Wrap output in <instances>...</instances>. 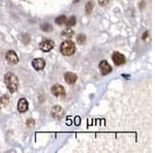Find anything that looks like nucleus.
<instances>
[{"instance_id": "nucleus-11", "label": "nucleus", "mask_w": 155, "mask_h": 153, "mask_svg": "<svg viewBox=\"0 0 155 153\" xmlns=\"http://www.w3.org/2000/svg\"><path fill=\"white\" fill-rule=\"evenodd\" d=\"M64 79L67 84H73V83H76V81H77L78 76L73 73H66L64 76Z\"/></svg>"}, {"instance_id": "nucleus-15", "label": "nucleus", "mask_w": 155, "mask_h": 153, "mask_svg": "<svg viewBox=\"0 0 155 153\" xmlns=\"http://www.w3.org/2000/svg\"><path fill=\"white\" fill-rule=\"evenodd\" d=\"M76 23H77V19H76V17H71L68 20L66 21V25L68 26V27H73V26L76 25Z\"/></svg>"}, {"instance_id": "nucleus-18", "label": "nucleus", "mask_w": 155, "mask_h": 153, "mask_svg": "<svg viewBox=\"0 0 155 153\" xmlns=\"http://www.w3.org/2000/svg\"><path fill=\"white\" fill-rule=\"evenodd\" d=\"M40 27H41L40 29L43 30V31H51L52 30V26L50 25V24H47V23L43 24V25H41Z\"/></svg>"}, {"instance_id": "nucleus-14", "label": "nucleus", "mask_w": 155, "mask_h": 153, "mask_svg": "<svg viewBox=\"0 0 155 153\" xmlns=\"http://www.w3.org/2000/svg\"><path fill=\"white\" fill-rule=\"evenodd\" d=\"M66 21H67V18L65 16H60L58 18H56L55 20V23L57 25H63V24H66Z\"/></svg>"}, {"instance_id": "nucleus-13", "label": "nucleus", "mask_w": 155, "mask_h": 153, "mask_svg": "<svg viewBox=\"0 0 155 153\" xmlns=\"http://www.w3.org/2000/svg\"><path fill=\"white\" fill-rule=\"evenodd\" d=\"M61 35H62L63 38H71L73 36V30L71 29V28H66V29H64L62 31V34H61Z\"/></svg>"}, {"instance_id": "nucleus-16", "label": "nucleus", "mask_w": 155, "mask_h": 153, "mask_svg": "<svg viewBox=\"0 0 155 153\" xmlns=\"http://www.w3.org/2000/svg\"><path fill=\"white\" fill-rule=\"evenodd\" d=\"M93 7H94V5H93V2L92 1H89L88 3L86 4V13L87 14H91V12L93 10Z\"/></svg>"}, {"instance_id": "nucleus-12", "label": "nucleus", "mask_w": 155, "mask_h": 153, "mask_svg": "<svg viewBox=\"0 0 155 153\" xmlns=\"http://www.w3.org/2000/svg\"><path fill=\"white\" fill-rule=\"evenodd\" d=\"M8 102H10V96H8L7 94L1 96V97H0V109H2L5 106H7Z\"/></svg>"}, {"instance_id": "nucleus-9", "label": "nucleus", "mask_w": 155, "mask_h": 153, "mask_svg": "<svg viewBox=\"0 0 155 153\" xmlns=\"http://www.w3.org/2000/svg\"><path fill=\"white\" fill-rule=\"evenodd\" d=\"M63 114H64V111H63V109L61 108V107L56 106L52 109V116H53L54 118H56V119H60L63 116Z\"/></svg>"}, {"instance_id": "nucleus-17", "label": "nucleus", "mask_w": 155, "mask_h": 153, "mask_svg": "<svg viewBox=\"0 0 155 153\" xmlns=\"http://www.w3.org/2000/svg\"><path fill=\"white\" fill-rule=\"evenodd\" d=\"M85 41H86V36L84 34H79L77 38V43L79 45H83V43H85Z\"/></svg>"}, {"instance_id": "nucleus-3", "label": "nucleus", "mask_w": 155, "mask_h": 153, "mask_svg": "<svg viewBox=\"0 0 155 153\" xmlns=\"http://www.w3.org/2000/svg\"><path fill=\"white\" fill-rule=\"evenodd\" d=\"M53 48H54V41L51 40V39H46V40H43V43H40V45H39V49L43 52H49L51 51Z\"/></svg>"}, {"instance_id": "nucleus-19", "label": "nucleus", "mask_w": 155, "mask_h": 153, "mask_svg": "<svg viewBox=\"0 0 155 153\" xmlns=\"http://www.w3.org/2000/svg\"><path fill=\"white\" fill-rule=\"evenodd\" d=\"M98 3H99V5L104 6L109 3V0H98Z\"/></svg>"}, {"instance_id": "nucleus-10", "label": "nucleus", "mask_w": 155, "mask_h": 153, "mask_svg": "<svg viewBox=\"0 0 155 153\" xmlns=\"http://www.w3.org/2000/svg\"><path fill=\"white\" fill-rule=\"evenodd\" d=\"M28 110V102L25 98H21L18 102V111L20 113H25Z\"/></svg>"}, {"instance_id": "nucleus-22", "label": "nucleus", "mask_w": 155, "mask_h": 153, "mask_svg": "<svg viewBox=\"0 0 155 153\" xmlns=\"http://www.w3.org/2000/svg\"><path fill=\"white\" fill-rule=\"evenodd\" d=\"M147 35H148V32H145V33H144V36H143V38L145 39L146 38H147Z\"/></svg>"}, {"instance_id": "nucleus-2", "label": "nucleus", "mask_w": 155, "mask_h": 153, "mask_svg": "<svg viewBox=\"0 0 155 153\" xmlns=\"http://www.w3.org/2000/svg\"><path fill=\"white\" fill-rule=\"evenodd\" d=\"M60 52L64 56H71L76 52V45L71 40H65L60 46Z\"/></svg>"}, {"instance_id": "nucleus-7", "label": "nucleus", "mask_w": 155, "mask_h": 153, "mask_svg": "<svg viewBox=\"0 0 155 153\" xmlns=\"http://www.w3.org/2000/svg\"><path fill=\"white\" fill-rule=\"evenodd\" d=\"M52 93H53L55 96H57V97L58 96H64L65 90H64V88H63V86H61V85H59V84H56L52 87Z\"/></svg>"}, {"instance_id": "nucleus-20", "label": "nucleus", "mask_w": 155, "mask_h": 153, "mask_svg": "<svg viewBox=\"0 0 155 153\" xmlns=\"http://www.w3.org/2000/svg\"><path fill=\"white\" fill-rule=\"evenodd\" d=\"M35 123V122H34V120L33 119H29L27 121V126H29V127H31V126H33V124Z\"/></svg>"}, {"instance_id": "nucleus-8", "label": "nucleus", "mask_w": 155, "mask_h": 153, "mask_svg": "<svg viewBox=\"0 0 155 153\" xmlns=\"http://www.w3.org/2000/svg\"><path fill=\"white\" fill-rule=\"evenodd\" d=\"M32 66L36 69V71H41L43 67L46 66V61L43 58H36L32 61Z\"/></svg>"}, {"instance_id": "nucleus-21", "label": "nucleus", "mask_w": 155, "mask_h": 153, "mask_svg": "<svg viewBox=\"0 0 155 153\" xmlns=\"http://www.w3.org/2000/svg\"><path fill=\"white\" fill-rule=\"evenodd\" d=\"M76 124H78V125H79V124H80V118H79V117H77V118H76Z\"/></svg>"}, {"instance_id": "nucleus-23", "label": "nucleus", "mask_w": 155, "mask_h": 153, "mask_svg": "<svg viewBox=\"0 0 155 153\" xmlns=\"http://www.w3.org/2000/svg\"><path fill=\"white\" fill-rule=\"evenodd\" d=\"M79 1V0H75V3H76V2H78Z\"/></svg>"}, {"instance_id": "nucleus-1", "label": "nucleus", "mask_w": 155, "mask_h": 153, "mask_svg": "<svg viewBox=\"0 0 155 153\" xmlns=\"http://www.w3.org/2000/svg\"><path fill=\"white\" fill-rule=\"evenodd\" d=\"M4 82H5V85L7 87L8 91L10 93H14L15 91L18 89L19 86V82H18V78L15 74L12 73H7L5 76H4Z\"/></svg>"}, {"instance_id": "nucleus-4", "label": "nucleus", "mask_w": 155, "mask_h": 153, "mask_svg": "<svg viewBox=\"0 0 155 153\" xmlns=\"http://www.w3.org/2000/svg\"><path fill=\"white\" fill-rule=\"evenodd\" d=\"M6 61L10 64H17L19 62V57L14 51H8L5 55Z\"/></svg>"}, {"instance_id": "nucleus-6", "label": "nucleus", "mask_w": 155, "mask_h": 153, "mask_svg": "<svg viewBox=\"0 0 155 153\" xmlns=\"http://www.w3.org/2000/svg\"><path fill=\"white\" fill-rule=\"evenodd\" d=\"M112 59L116 65H122L123 63H125V57H124V55H122L121 53H118V52H115L113 54Z\"/></svg>"}, {"instance_id": "nucleus-5", "label": "nucleus", "mask_w": 155, "mask_h": 153, "mask_svg": "<svg viewBox=\"0 0 155 153\" xmlns=\"http://www.w3.org/2000/svg\"><path fill=\"white\" fill-rule=\"evenodd\" d=\"M99 69H100V73L102 75H108L112 71V67L111 65L108 63V61L106 60H102L101 62L99 63Z\"/></svg>"}]
</instances>
